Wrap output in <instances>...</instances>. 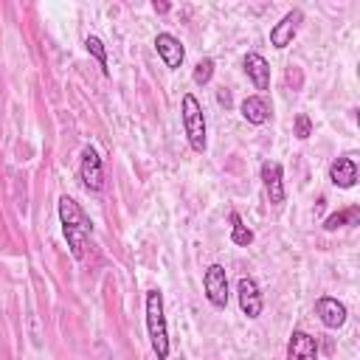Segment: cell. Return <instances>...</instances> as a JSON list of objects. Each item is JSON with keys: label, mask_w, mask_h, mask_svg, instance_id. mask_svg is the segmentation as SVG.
Segmentation results:
<instances>
[{"label": "cell", "mask_w": 360, "mask_h": 360, "mask_svg": "<svg viewBox=\"0 0 360 360\" xmlns=\"http://www.w3.org/2000/svg\"><path fill=\"white\" fill-rule=\"evenodd\" d=\"M231 242L239 245V248H248L253 242V231L242 222V217L236 211H231Z\"/></svg>", "instance_id": "obj_16"}, {"label": "cell", "mask_w": 360, "mask_h": 360, "mask_svg": "<svg viewBox=\"0 0 360 360\" xmlns=\"http://www.w3.org/2000/svg\"><path fill=\"white\" fill-rule=\"evenodd\" d=\"M357 219H360V208L352 205V208H346V211L329 214L326 222H323V228H326V231H338V228H346V225H357Z\"/></svg>", "instance_id": "obj_15"}, {"label": "cell", "mask_w": 360, "mask_h": 360, "mask_svg": "<svg viewBox=\"0 0 360 360\" xmlns=\"http://www.w3.org/2000/svg\"><path fill=\"white\" fill-rule=\"evenodd\" d=\"M84 48H87V53L98 62L101 73L110 76V62H107V48H104V42H101L98 37H87V39H84Z\"/></svg>", "instance_id": "obj_17"}, {"label": "cell", "mask_w": 360, "mask_h": 360, "mask_svg": "<svg viewBox=\"0 0 360 360\" xmlns=\"http://www.w3.org/2000/svg\"><path fill=\"white\" fill-rule=\"evenodd\" d=\"M79 177L87 191H101L104 188V163L93 146L82 149V163H79Z\"/></svg>", "instance_id": "obj_5"}, {"label": "cell", "mask_w": 360, "mask_h": 360, "mask_svg": "<svg viewBox=\"0 0 360 360\" xmlns=\"http://www.w3.org/2000/svg\"><path fill=\"white\" fill-rule=\"evenodd\" d=\"M146 332H149V343H152V352L158 354V360H166L169 357V329H166L160 290L146 292Z\"/></svg>", "instance_id": "obj_2"}, {"label": "cell", "mask_w": 360, "mask_h": 360, "mask_svg": "<svg viewBox=\"0 0 360 360\" xmlns=\"http://www.w3.org/2000/svg\"><path fill=\"white\" fill-rule=\"evenodd\" d=\"M152 8H155L158 14H166V11H169V3H152Z\"/></svg>", "instance_id": "obj_21"}, {"label": "cell", "mask_w": 360, "mask_h": 360, "mask_svg": "<svg viewBox=\"0 0 360 360\" xmlns=\"http://www.w3.org/2000/svg\"><path fill=\"white\" fill-rule=\"evenodd\" d=\"M239 110H242V118H245L248 124H256V127L270 118V104H267L262 96H248V98L239 104Z\"/></svg>", "instance_id": "obj_14"}, {"label": "cell", "mask_w": 360, "mask_h": 360, "mask_svg": "<svg viewBox=\"0 0 360 360\" xmlns=\"http://www.w3.org/2000/svg\"><path fill=\"white\" fill-rule=\"evenodd\" d=\"M211 76H214V59H200L197 65H194V73H191V79H194V84H208L211 82Z\"/></svg>", "instance_id": "obj_18"}, {"label": "cell", "mask_w": 360, "mask_h": 360, "mask_svg": "<svg viewBox=\"0 0 360 360\" xmlns=\"http://www.w3.org/2000/svg\"><path fill=\"white\" fill-rule=\"evenodd\" d=\"M329 180L338 188H352L357 183V163H354V158H338L329 166Z\"/></svg>", "instance_id": "obj_13"}, {"label": "cell", "mask_w": 360, "mask_h": 360, "mask_svg": "<svg viewBox=\"0 0 360 360\" xmlns=\"http://www.w3.org/2000/svg\"><path fill=\"white\" fill-rule=\"evenodd\" d=\"M242 70L248 73V79L256 84V90H267L270 87V65L262 53H245L242 59Z\"/></svg>", "instance_id": "obj_12"}, {"label": "cell", "mask_w": 360, "mask_h": 360, "mask_svg": "<svg viewBox=\"0 0 360 360\" xmlns=\"http://www.w3.org/2000/svg\"><path fill=\"white\" fill-rule=\"evenodd\" d=\"M155 51H158V56L163 59V65L172 68V70H177V68L183 65V59H186L183 42H180L174 34H166V31L155 37Z\"/></svg>", "instance_id": "obj_9"}, {"label": "cell", "mask_w": 360, "mask_h": 360, "mask_svg": "<svg viewBox=\"0 0 360 360\" xmlns=\"http://www.w3.org/2000/svg\"><path fill=\"white\" fill-rule=\"evenodd\" d=\"M262 183H264V191H267V200L273 205H281L284 202V172H281V163L276 160H264L262 163Z\"/></svg>", "instance_id": "obj_10"}, {"label": "cell", "mask_w": 360, "mask_h": 360, "mask_svg": "<svg viewBox=\"0 0 360 360\" xmlns=\"http://www.w3.org/2000/svg\"><path fill=\"white\" fill-rule=\"evenodd\" d=\"M315 315L321 318V323H323L326 329H340V326L346 323V318H349L346 304L338 301V298H332V295H321V298L315 301Z\"/></svg>", "instance_id": "obj_8"}, {"label": "cell", "mask_w": 360, "mask_h": 360, "mask_svg": "<svg viewBox=\"0 0 360 360\" xmlns=\"http://www.w3.org/2000/svg\"><path fill=\"white\" fill-rule=\"evenodd\" d=\"M202 290H205V298L211 307L217 309H225L228 307V276H225V267L222 264H208L205 273H202Z\"/></svg>", "instance_id": "obj_4"}, {"label": "cell", "mask_w": 360, "mask_h": 360, "mask_svg": "<svg viewBox=\"0 0 360 360\" xmlns=\"http://www.w3.org/2000/svg\"><path fill=\"white\" fill-rule=\"evenodd\" d=\"M236 298H239V309H242V315H248V318H259V315H262L264 301H262L259 284H256L250 276H242V278L236 281Z\"/></svg>", "instance_id": "obj_7"}, {"label": "cell", "mask_w": 360, "mask_h": 360, "mask_svg": "<svg viewBox=\"0 0 360 360\" xmlns=\"http://www.w3.org/2000/svg\"><path fill=\"white\" fill-rule=\"evenodd\" d=\"M287 360H318V340L309 332L295 329L287 343Z\"/></svg>", "instance_id": "obj_11"}, {"label": "cell", "mask_w": 360, "mask_h": 360, "mask_svg": "<svg viewBox=\"0 0 360 360\" xmlns=\"http://www.w3.org/2000/svg\"><path fill=\"white\" fill-rule=\"evenodd\" d=\"M301 22H304V11L301 8H292V11H287L273 28H270V45L273 48H287L292 39H295V34H298V28H301Z\"/></svg>", "instance_id": "obj_6"}, {"label": "cell", "mask_w": 360, "mask_h": 360, "mask_svg": "<svg viewBox=\"0 0 360 360\" xmlns=\"http://www.w3.org/2000/svg\"><path fill=\"white\" fill-rule=\"evenodd\" d=\"M217 101H219V104H225V107H228V104H231V93H228V90H225V87H222V90H219V93H217Z\"/></svg>", "instance_id": "obj_20"}, {"label": "cell", "mask_w": 360, "mask_h": 360, "mask_svg": "<svg viewBox=\"0 0 360 360\" xmlns=\"http://www.w3.org/2000/svg\"><path fill=\"white\" fill-rule=\"evenodd\" d=\"M180 360H186V357H180Z\"/></svg>", "instance_id": "obj_22"}, {"label": "cell", "mask_w": 360, "mask_h": 360, "mask_svg": "<svg viewBox=\"0 0 360 360\" xmlns=\"http://www.w3.org/2000/svg\"><path fill=\"white\" fill-rule=\"evenodd\" d=\"M292 135H295L298 141H307V138L312 135V121H309V115H304V112H298V115H295Z\"/></svg>", "instance_id": "obj_19"}, {"label": "cell", "mask_w": 360, "mask_h": 360, "mask_svg": "<svg viewBox=\"0 0 360 360\" xmlns=\"http://www.w3.org/2000/svg\"><path fill=\"white\" fill-rule=\"evenodd\" d=\"M180 115H183V129H186V138H188L191 149L194 152H205V146H208V138H205V115H202L200 101L191 93L183 96Z\"/></svg>", "instance_id": "obj_3"}, {"label": "cell", "mask_w": 360, "mask_h": 360, "mask_svg": "<svg viewBox=\"0 0 360 360\" xmlns=\"http://www.w3.org/2000/svg\"><path fill=\"white\" fill-rule=\"evenodd\" d=\"M59 222H62V233L68 239V248L76 259L87 256V245L93 236V222L90 217L82 211V205L73 197H59Z\"/></svg>", "instance_id": "obj_1"}]
</instances>
